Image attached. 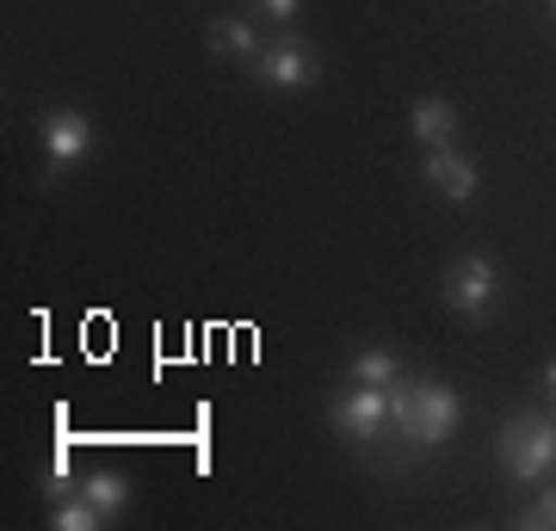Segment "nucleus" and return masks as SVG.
I'll return each mask as SVG.
<instances>
[{
  "instance_id": "nucleus-1",
  "label": "nucleus",
  "mask_w": 556,
  "mask_h": 531,
  "mask_svg": "<svg viewBox=\"0 0 556 531\" xmlns=\"http://www.w3.org/2000/svg\"><path fill=\"white\" fill-rule=\"evenodd\" d=\"M390 427L402 433V445L439 452V445L464 427V395H457L452 383H439V377L402 371L396 383H390Z\"/></svg>"
},
{
  "instance_id": "nucleus-2",
  "label": "nucleus",
  "mask_w": 556,
  "mask_h": 531,
  "mask_svg": "<svg viewBox=\"0 0 556 531\" xmlns=\"http://www.w3.org/2000/svg\"><path fill=\"white\" fill-rule=\"evenodd\" d=\"M501 470L514 476V482H551L556 470V414H514L507 427H501Z\"/></svg>"
},
{
  "instance_id": "nucleus-3",
  "label": "nucleus",
  "mask_w": 556,
  "mask_h": 531,
  "mask_svg": "<svg viewBox=\"0 0 556 531\" xmlns=\"http://www.w3.org/2000/svg\"><path fill=\"white\" fill-rule=\"evenodd\" d=\"M328 427H334L346 445H371V439L390 427V390H378V383H346V390L328 402Z\"/></svg>"
},
{
  "instance_id": "nucleus-4",
  "label": "nucleus",
  "mask_w": 556,
  "mask_h": 531,
  "mask_svg": "<svg viewBox=\"0 0 556 531\" xmlns=\"http://www.w3.org/2000/svg\"><path fill=\"white\" fill-rule=\"evenodd\" d=\"M495 296H501V273H495L489 254H464V260L445 266V303H452L464 321H482V315L495 309Z\"/></svg>"
},
{
  "instance_id": "nucleus-5",
  "label": "nucleus",
  "mask_w": 556,
  "mask_h": 531,
  "mask_svg": "<svg viewBox=\"0 0 556 531\" xmlns=\"http://www.w3.org/2000/svg\"><path fill=\"white\" fill-rule=\"evenodd\" d=\"M254 75L266 80V87H316V80H321V56H316V43H309V38L285 31V38H273L266 50H260Z\"/></svg>"
},
{
  "instance_id": "nucleus-6",
  "label": "nucleus",
  "mask_w": 556,
  "mask_h": 531,
  "mask_svg": "<svg viewBox=\"0 0 556 531\" xmlns=\"http://www.w3.org/2000/svg\"><path fill=\"white\" fill-rule=\"evenodd\" d=\"M38 130H43V155H50V167H80V161L93 155V124H87V112H75V105L43 112Z\"/></svg>"
},
{
  "instance_id": "nucleus-7",
  "label": "nucleus",
  "mask_w": 556,
  "mask_h": 531,
  "mask_svg": "<svg viewBox=\"0 0 556 531\" xmlns=\"http://www.w3.org/2000/svg\"><path fill=\"white\" fill-rule=\"evenodd\" d=\"M420 174H427V186H433L445 204H470L477 198V161L464 155V149H452V142H439V149H427L420 155Z\"/></svg>"
},
{
  "instance_id": "nucleus-8",
  "label": "nucleus",
  "mask_w": 556,
  "mask_h": 531,
  "mask_svg": "<svg viewBox=\"0 0 556 531\" xmlns=\"http://www.w3.org/2000/svg\"><path fill=\"white\" fill-rule=\"evenodd\" d=\"M204 43H211V56L248 62V68H254L260 50H266V43H260V31H254V20H236V13H229V20H211V25H204Z\"/></svg>"
},
{
  "instance_id": "nucleus-9",
  "label": "nucleus",
  "mask_w": 556,
  "mask_h": 531,
  "mask_svg": "<svg viewBox=\"0 0 556 531\" xmlns=\"http://www.w3.org/2000/svg\"><path fill=\"white\" fill-rule=\"evenodd\" d=\"M408 137L420 142V149H439V142H457V112H452V99H415V112H408Z\"/></svg>"
},
{
  "instance_id": "nucleus-10",
  "label": "nucleus",
  "mask_w": 556,
  "mask_h": 531,
  "mask_svg": "<svg viewBox=\"0 0 556 531\" xmlns=\"http://www.w3.org/2000/svg\"><path fill=\"white\" fill-rule=\"evenodd\" d=\"M75 494H87L93 507L112 519V513H124L130 507V476H118V470H93V476H80V489Z\"/></svg>"
},
{
  "instance_id": "nucleus-11",
  "label": "nucleus",
  "mask_w": 556,
  "mask_h": 531,
  "mask_svg": "<svg viewBox=\"0 0 556 531\" xmlns=\"http://www.w3.org/2000/svg\"><path fill=\"white\" fill-rule=\"evenodd\" d=\"M402 377V358L390 353V346H365V353L346 365V383H378V390H390Z\"/></svg>"
},
{
  "instance_id": "nucleus-12",
  "label": "nucleus",
  "mask_w": 556,
  "mask_h": 531,
  "mask_svg": "<svg viewBox=\"0 0 556 531\" xmlns=\"http://www.w3.org/2000/svg\"><path fill=\"white\" fill-rule=\"evenodd\" d=\"M50 526L56 531H100L105 513L87 501V494H62V501H50Z\"/></svg>"
},
{
  "instance_id": "nucleus-13",
  "label": "nucleus",
  "mask_w": 556,
  "mask_h": 531,
  "mask_svg": "<svg viewBox=\"0 0 556 531\" xmlns=\"http://www.w3.org/2000/svg\"><path fill=\"white\" fill-rule=\"evenodd\" d=\"M519 526L526 531H556V482H538V501L519 513Z\"/></svg>"
},
{
  "instance_id": "nucleus-14",
  "label": "nucleus",
  "mask_w": 556,
  "mask_h": 531,
  "mask_svg": "<svg viewBox=\"0 0 556 531\" xmlns=\"http://www.w3.org/2000/svg\"><path fill=\"white\" fill-rule=\"evenodd\" d=\"M298 7H303V0H254V13H266V20H278V25L298 20Z\"/></svg>"
},
{
  "instance_id": "nucleus-15",
  "label": "nucleus",
  "mask_w": 556,
  "mask_h": 531,
  "mask_svg": "<svg viewBox=\"0 0 556 531\" xmlns=\"http://www.w3.org/2000/svg\"><path fill=\"white\" fill-rule=\"evenodd\" d=\"M544 395H551V402H556V358H551V365H544Z\"/></svg>"
},
{
  "instance_id": "nucleus-16",
  "label": "nucleus",
  "mask_w": 556,
  "mask_h": 531,
  "mask_svg": "<svg viewBox=\"0 0 556 531\" xmlns=\"http://www.w3.org/2000/svg\"><path fill=\"white\" fill-rule=\"evenodd\" d=\"M551 20H556V0H551Z\"/></svg>"
}]
</instances>
